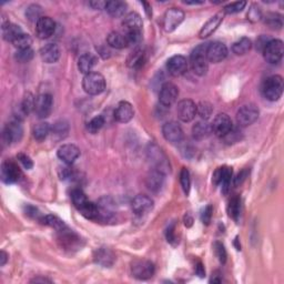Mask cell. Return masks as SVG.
<instances>
[{"mask_svg": "<svg viewBox=\"0 0 284 284\" xmlns=\"http://www.w3.org/2000/svg\"><path fill=\"white\" fill-rule=\"evenodd\" d=\"M124 32L129 41V45H138L142 39V27L143 22L139 14L130 13L122 21Z\"/></svg>", "mask_w": 284, "mask_h": 284, "instance_id": "1", "label": "cell"}, {"mask_svg": "<svg viewBox=\"0 0 284 284\" xmlns=\"http://www.w3.org/2000/svg\"><path fill=\"white\" fill-rule=\"evenodd\" d=\"M206 48L208 44L198 46L194 50L191 52L190 64L191 69L197 76H205L209 70V61L206 58Z\"/></svg>", "mask_w": 284, "mask_h": 284, "instance_id": "2", "label": "cell"}, {"mask_svg": "<svg viewBox=\"0 0 284 284\" xmlns=\"http://www.w3.org/2000/svg\"><path fill=\"white\" fill-rule=\"evenodd\" d=\"M283 78L279 75L268 77L262 84V94L270 101L279 100L283 94Z\"/></svg>", "mask_w": 284, "mask_h": 284, "instance_id": "3", "label": "cell"}, {"mask_svg": "<svg viewBox=\"0 0 284 284\" xmlns=\"http://www.w3.org/2000/svg\"><path fill=\"white\" fill-rule=\"evenodd\" d=\"M83 90L90 95H98L106 89V79L99 72H90L83 77Z\"/></svg>", "mask_w": 284, "mask_h": 284, "instance_id": "4", "label": "cell"}, {"mask_svg": "<svg viewBox=\"0 0 284 284\" xmlns=\"http://www.w3.org/2000/svg\"><path fill=\"white\" fill-rule=\"evenodd\" d=\"M263 57L268 63H278L281 61L284 53V46L282 40L271 39L263 48Z\"/></svg>", "mask_w": 284, "mask_h": 284, "instance_id": "5", "label": "cell"}, {"mask_svg": "<svg viewBox=\"0 0 284 284\" xmlns=\"http://www.w3.org/2000/svg\"><path fill=\"white\" fill-rule=\"evenodd\" d=\"M186 17L184 11L179 8H170L166 11L162 19V27L166 32H172L182 24Z\"/></svg>", "mask_w": 284, "mask_h": 284, "instance_id": "6", "label": "cell"}, {"mask_svg": "<svg viewBox=\"0 0 284 284\" xmlns=\"http://www.w3.org/2000/svg\"><path fill=\"white\" fill-rule=\"evenodd\" d=\"M259 109L255 105L249 103L244 105L237 110V122L240 126H248L254 124L259 118Z\"/></svg>", "mask_w": 284, "mask_h": 284, "instance_id": "7", "label": "cell"}, {"mask_svg": "<svg viewBox=\"0 0 284 284\" xmlns=\"http://www.w3.org/2000/svg\"><path fill=\"white\" fill-rule=\"evenodd\" d=\"M155 266L150 261L137 260L132 263L131 273L138 280H148L155 274Z\"/></svg>", "mask_w": 284, "mask_h": 284, "instance_id": "8", "label": "cell"}, {"mask_svg": "<svg viewBox=\"0 0 284 284\" xmlns=\"http://www.w3.org/2000/svg\"><path fill=\"white\" fill-rule=\"evenodd\" d=\"M22 134H24V129H22L20 121L16 119L6 125L3 128L2 138L7 144H13L21 140Z\"/></svg>", "mask_w": 284, "mask_h": 284, "instance_id": "9", "label": "cell"}, {"mask_svg": "<svg viewBox=\"0 0 284 284\" xmlns=\"http://www.w3.org/2000/svg\"><path fill=\"white\" fill-rule=\"evenodd\" d=\"M53 106L52 95L49 94H42L38 95L34 102V112L39 119H45L50 116Z\"/></svg>", "mask_w": 284, "mask_h": 284, "instance_id": "10", "label": "cell"}, {"mask_svg": "<svg viewBox=\"0 0 284 284\" xmlns=\"http://www.w3.org/2000/svg\"><path fill=\"white\" fill-rule=\"evenodd\" d=\"M179 97V88L172 82H166L161 86L159 101L163 107H171Z\"/></svg>", "mask_w": 284, "mask_h": 284, "instance_id": "11", "label": "cell"}, {"mask_svg": "<svg viewBox=\"0 0 284 284\" xmlns=\"http://www.w3.org/2000/svg\"><path fill=\"white\" fill-rule=\"evenodd\" d=\"M176 114L182 122H190L197 116V105L190 99H183L178 103Z\"/></svg>", "mask_w": 284, "mask_h": 284, "instance_id": "12", "label": "cell"}, {"mask_svg": "<svg viewBox=\"0 0 284 284\" xmlns=\"http://www.w3.org/2000/svg\"><path fill=\"white\" fill-rule=\"evenodd\" d=\"M162 134L168 142L174 144H179L183 141V130L181 126L176 124L174 121L167 122L166 125L162 126Z\"/></svg>", "mask_w": 284, "mask_h": 284, "instance_id": "13", "label": "cell"}, {"mask_svg": "<svg viewBox=\"0 0 284 284\" xmlns=\"http://www.w3.org/2000/svg\"><path fill=\"white\" fill-rule=\"evenodd\" d=\"M232 128H233L232 120L226 113H219L218 116L214 118L213 124L211 125L212 133H214L217 137H220V138H223Z\"/></svg>", "mask_w": 284, "mask_h": 284, "instance_id": "14", "label": "cell"}, {"mask_svg": "<svg viewBox=\"0 0 284 284\" xmlns=\"http://www.w3.org/2000/svg\"><path fill=\"white\" fill-rule=\"evenodd\" d=\"M228 56V48L224 44L220 41H214L208 44V48H206V58L208 61L213 63H221Z\"/></svg>", "mask_w": 284, "mask_h": 284, "instance_id": "15", "label": "cell"}, {"mask_svg": "<svg viewBox=\"0 0 284 284\" xmlns=\"http://www.w3.org/2000/svg\"><path fill=\"white\" fill-rule=\"evenodd\" d=\"M148 157L150 159L151 162L155 164L157 170L163 172L166 174V172L169 169V163L167 161L166 156L163 155V152L161 151V149L156 144H151L148 149Z\"/></svg>", "mask_w": 284, "mask_h": 284, "instance_id": "16", "label": "cell"}, {"mask_svg": "<svg viewBox=\"0 0 284 284\" xmlns=\"http://www.w3.org/2000/svg\"><path fill=\"white\" fill-rule=\"evenodd\" d=\"M21 176V171L15 162L5 161L1 166V180L6 184L17 182Z\"/></svg>", "mask_w": 284, "mask_h": 284, "instance_id": "17", "label": "cell"}, {"mask_svg": "<svg viewBox=\"0 0 284 284\" xmlns=\"http://www.w3.org/2000/svg\"><path fill=\"white\" fill-rule=\"evenodd\" d=\"M131 208L137 216H142L153 209V200L145 194H138L133 198L131 202Z\"/></svg>", "mask_w": 284, "mask_h": 284, "instance_id": "18", "label": "cell"}, {"mask_svg": "<svg viewBox=\"0 0 284 284\" xmlns=\"http://www.w3.org/2000/svg\"><path fill=\"white\" fill-rule=\"evenodd\" d=\"M167 69L169 74L174 77H180L184 75L188 70L187 58L180 55L171 57L167 63Z\"/></svg>", "mask_w": 284, "mask_h": 284, "instance_id": "19", "label": "cell"}, {"mask_svg": "<svg viewBox=\"0 0 284 284\" xmlns=\"http://www.w3.org/2000/svg\"><path fill=\"white\" fill-rule=\"evenodd\" d=\"M56 32V22L50 17H41L36 24V33L40 39H48Z\"/></svg>", "mask_w": 284, "mask_h": 284, "instance_id": "20", "label": "cell"}, {"mask_svg": "<svg viewBox=\"0 0 284 284\" xmlns=\"http://www.w3.org/2000/svg\"><path fill=\"white\" fill-rule=\"evenodd\" d=\"M57 155H58V158L61 161H63L68 166H71L80 157V149L76 144H63L58 149Z\"/></svg>", "mask_w": 284, "mask_h": 284, "instance_id": "21", "label": "cell"}, {"mask_svg": "<svg viewBox=\"0 0 284 284\" xmlns=\"http://www.w3.org/2000/svg\"><path fill=\"white\" fill-rule=\"evenodd\" d=\"M134 116V110L131 103L128 101H120L118 103L116 110H114L113 117L116 121L120 122V124H126V122L131 121Z\"/></svg>", "mask_w": 284, "mask_h": 284, "instance_id": "22", "label": "cell"}, {"mask_svg": "<svg viewBox=\"0 0 284 284\" xmlns=\"http://www.w3.org/2000/svg\"><path fill=\"white\" fill-rule=\"evenodd\" d=\"M164 184V174L159 170H152L145 178V186L151 192L158 193Z\"/></svg>", "mask_w": 284, "mask_h": 284, "instance_id": "23", "label": "cell"}, {"mask_svg": "<svg viewBox=\"0 0 284 284\" xmlns=\"http://www.w3.org/2000/svg\"><path fill=\"white\" fill-rule=\"evenodd\" d=\"M224 15L222 13H219L214 15L213 17H211L208 21L203 25L202 29L200 30V38L205 39V38L210 37L216 30L219 28V26L221 25V22L223 21Z\"/></svg>", "mask_w": 284, "mask_h": 284, "instance_id": "24", "label": "cell"}, {"mask_svg": "<svg viewBox=\"0 0 284 284\" xmlns=\"http://www.w3.org/2000/svg\"><path fill=\"white\" fill-rule=\"evenodd\" d=\"M95 262L103 268H110L114 263L116 256L113 252L109 250L108 248H100L95 252L94 255Z\"/></svg>", "mask_w": 284, "mask_h": 284, "instance_id": "25", "label": "cell"}, {"mask_svg": "<svg viewBox=\"0 0 284 284\" xmlns=\"http://www.w3.org/2000/svg\"><path fill=\"white\" fill-rule=\"evenodd\" d=\"M40 56L46 63H55L60 58V49L56 44H47L41 48Z\"/></svg>", "mask_w": 284, "mask_h": 284, "instance_id": "26", "label": "cell"}, {"mask_svg": "<svg viewBox=\"0 0 284 284\" xmlns=\"http://www.w3.org/2000/svg\"><path fill=\"white\" fill-rule=\"evenodd\" d=\"M95 63H97V57L92 55V53L86 52L82 56H80L78 60V69L81 74L86 76L92 72V69L95 66Z\"/></svg>", "mask_w": 284, "mask_h": 284, "instance_id": "27", "label": "cell"}, {"mask_svg": "<svg viewBox=\"0 0 284 284\" xmlns=\"http://www.w3.org/2000/svg\"><path fill=\"white\" fill-rule=\"evenodd\" d=\"M60 232V237L59 240L61 241V243L64 248L67 249H75L78 248V245L80 243V237L77 236L76 233H74L70 230H68L67 228L61 230Z\"/></svg>", "mask_w": 284, "mask_h": 284, "instance_id": "28", "label": "cell"}, {"mask_svg": "<svg viewBox=\"0 0 284 284\" xmlns=\"http://www.w3.org/2000/svg\"><path fill=\"white\" fill-rule=\"evenodd\" d=\"M126 8V3L125 1H120V0H114V1H107L106 10L111 17L113 18H120L125 16Z\"/></svg>", "mask_w": 284, "mask_h": 284, "instance_id": "29", "label": "cell"}, {"mask_svg": "<svg viewBox=\"0 0 284 284\" xmlns=\"http://www.w3.org/2000/svg\"><path fill=\"white\" fill-rule=\"evenodd\" d=\"M211 133H212L211 125L205 120L199 121L192 126V136L195 140L206 139Z\"/></svg>", "mask_w": 284, "mask_h": 284, "instance_id": "30", "label": "cell"}, {"mask_svg": "<svg viewBox=\"0 0 284 284\" xmlns=\"http://www.w3.org/2000/svg\"><path fill=\"white\" fill-rule=\"evenodd\" d=\"M145 61V50L141 47H137L134 50L130 53L128 59H126V64L130 68H139Z\"/></svg>", "mask_w": 284, "mask_h": 284, "instance_id": "31", "label": "cell"}, {"mask_svg": "<svg viewBox=\"0 0 284 284\" xmlns=\"http://www.w3.org/2000/svg\"><path fill=\"white\" fill-rule=\"evenodd\" d=\"M107 42H108L110 47L114 49H124L129 46V41L126 39V34L117 32L109 33L108 38H107Z\"/></svg>", "mask_w": 284, "mask_h": 284, "instance_id": "32", "label": "cell"}, {"mask_svg": "<svg viewBox=\"0 0 284 284\" xmlns=\"http://www.w3.org/2000/svg\"><path fill=\"white\" fill-rule=\"evenodd\" d=\"M1 29H2L3 39L7 40V41H11V42L16 39L19 34L22 33V30H21L20 27L15 25V24H10V22L3 21Z\"/></svg>", "mask_w": 284, "mask_h": 284, "instance_id": "33", "label": "cell"}, {"mask_svg": "<svg viewBox=\"0 0 284 284\" xmlns=\"http://www.w3.org/2000/svg\"><path fill=\"white\" fill-rule=\"evenodd\" d=\"M252 42L249 38H241L240 40L234 42L232 46V51L237 56H243L251 50Z\"/></svg>", "mask_w": 284, "mask_h": 284, "instance_id": "34", "label": "cell"}, {"mask_svg": "<svg viewBox=\"0 0 284 284\" xmlns=\"http://www.w3.org/2000/svg\"><path fill=\"white\" fill-rule=\"evenodd\" d=\"M51 132V126L48 122H39L33 126V137L38 141H44Z\"/></svg>", "mask_w": 284, "mask_h": 284, "instance_id": "35", "label": "cell"}, {"mask_svg": "<svg viewBox=\"0 0 284 284\" xmlns=\"http://www.w3.org/2000/svg\"><path fill=\"white\" fill-rule=\"evenodd\" d=\"M68 132H69V126L67 122L58 121L53 125L50 134L52 136L53 139L61 140V139H64V138L68 136Z\"/></svg>", "mask_w": 284, "mask_h": 284, "instance_id": "36", "label": "cell"}, {"mask_svg": "<svg viewBox=\"0 0 284 284\" xmlns=\"http://www.w3.org/2000/svg\"><path fill=\"white\" fill-rule=\"evenodd\" d=\"M79 211L84 218L90 219V220H98L99 219V208L94 202L88 201Z\"/></svg>", "mask_w": 284, "mask_h": 284, "instance_id": "37", "label": "cell"}, {"mask_svg": "<svg viewBox=\"0 0 284 284\" xmlns=\"http://www.w3.org/2000/svg\"><path fill=\"white\" fill-rule=\"evenodd\" d=\"M42 223L50 226V228L57 230V231H61V230L66 229L67 226L66 224H64V222L61 220V219H59L58 217L56 216H52V214H48V216H45L44 218H41L40 220Z\"/></svg>", "mask_w": 284, "mask_h": 284, "instance_id": "38", "label": "cell"}, {"mask_svg": "<svg viewBox=\"0 0 284 284\" xmlns=\"http://www.w3.org/2000/svg\"><path fill=\"white\" fill-rule=\"evenodd\" d=\"M240 212H241V201L237 197H234L230 200L228 205L229 217L232 218L233 220L237 221V219H239L240 217Z\"/></svg>", "mask_w": 284, "mask_h": 284, "instance_id": "39", "label": "cell"}, {"mask_svg": "<svg viewBox=\"0 0 284 284\" xmlns=\"http://www.w3.org/2000/svg\"><path fill=\"white\" fill-rule=\"evenodd\" d=\"M14 46L16 48H18V50H20V49H28V48H32V38L29 36L28 33H20L19 36L16 38L13 41Z\"/></svg>", "mask_w": 284, "mask_h": 284, "instance_id": "40", "label": "cell"}, {"mask_svg": "<svg viewBox=\"0 0 284 284\" xmlns=\"http://www.w3.org/2000/svg\"><path fill=\"white\" fill-rule=\"evenodd\" d=\"M71 200H72V203H74V205L78 210L81 209L82 206L86 205L88 201H89L81 189H75L74 191H72Z\"/></svg>", "mask_w": 284, "mask_h": 284, "instance_id": "41", "label": "cell"}, {"mask_svg": "<svg viewBox=\"0 0 284 284\" xmlns=\"http://www.w3.org/2000/svg\"><path fill=\"white\" fill-rule=\"evenodd\" d=\"M197 113L200 116L203 120H208L213 113V106L208 101H201L197 105Z\"/></svg>", "mask_w": 284, "mask_h": 284, "instance_id": "42", "label": "cell"}, {"mask_svg": "<svg viewBox=\"0 0 284 284\" xmlns=\"http://www.w3.org/2000/svg\"><path fill=\"white\" fill-rule=\"evenodd\" d=\"M103 126H105V118H103L102 116H97L92 118L91 120L88 122L87 129L90 133L95 134L100 131Z\"/></svg>", "mask_w": 284, "mask_h": 284, "instance_id": "43", "label": "cell"}, {"mask_svg": "<svg viewBox=\"0 0 284 284\" xmlns=\"http://www.w3.org/2000/svg\"><path fill=\"white\" fill-rule=\"evenodd\" d=\"M180 183H181L183 192L186 193V195L189 194L191 188V176L187 168H182L181 172H180Z\"/></svg>", "mask_w": 284, "mask_h": 284, "instance_id": "44", "label": "cell"}, {"mask_svg": "<svg viewBox=\"0 0 284 284\" xmlns=\"http://www.w3.org/2000/svg\"><path fill=\"white\" fill-rule=\"evenodd\" d=\"M33 56H34V52L32 48L20 49V50H18L16 53H15V59L20 63H29V61H32L33 59Z\"/></svg>", "mask_w": 284, "mask_h": 284, "instance_id": "45", "label": "cell"}, {"mask_svg": "<svg viewBox=\"0 0 284 284\" xmlns=\"http://www.w3.org/2000/svg\"><path fill=\"white\" fill-rule=\"evenodd\" d=\"M232 169L229 167H224V174H223V178H222L221 181V188H222V193L223 194H228L229 189H230V184H231V180H232Z\"/></svg>", "mask_w": 284, "mask_h": 284, "instance_id": "46", "label": "cell"}, {"mask_svg": "<svg viewBox=\"0 0 284 284\" xmlns=\"http://www.w3.org/2000/svg\"><path fill=\"white\" fill-rule=\"evenodd\" d=\"M226 143L231 144V143H236L239 140L242 139V132H241V130L239 128H233L230 130V131L225 134V136L222 138Z\"/></svg>", "mask_w": 284, "mask_h": 284, "instance_id": "47", "label": "cell"}, {"mask_svg": "<svg viewBox=\"0 0 284 284\" xmlns=\"http://www.w3.org/2000/svg\"><path fill=\"white\" fill-rule=\"evenodd\" d=\"M245 6H247V1L232 2V3H230V5L224 7V14L234 15V14L241 13V11L244 9Z\"/></svg>", "mask_w": 284, "mask_h": 284, "instance_id": "48", "label": "cell"}, {"mask_svg": "<svg viewBox=\"0 0 284 284\" xmlns=\"http://www.w3.org/2000/svg\"><path fill=\"white\" fill-rule=\"evenodd\" d=\"M27 17H28L32 21H38L41 18V7L38 5H32L27 9Z\"/></svg>", "mask_w": 284, "mask_h": 284, "instance_id": "49", "label": "cell"}, {"mask_svg": "<svg viewBox=\"0 0 284 284\" xmlns=\"http://www.w3.org/2000/svg\"><path fill=\"white\" fill-rule=\"evenodd\" d=\"M214 249V253H216L218 260L220 261L221 263H225L226 261V250L224 248V245L220 243V242H216L213 245Z\"/></svg>", "mask_w": 284, "mask_h": 284, "instance_id": "50", "label": "cell"}, {"mask_svg": "<svg viewBox=\"0 0 284 284\" xmlns=\"http://www.w3.org/2000/svg\"><path fill=\"white\" fill-rule=\"evenodd\" d=\"M17 159L19 162H20L22 166H24L25 169H27V170H30V169H32L33 167V162L32 158H30L29 156L25 155V153H19V155L17 156Z\"/></svg>", "mask_w": 284, "mask_h": 284, "instance_id": "51", "label": "cell"}, {"mask_svg": "<svg viewBox=\"0 0 284 284\" xmlns=\"http://www.w3.org/2000/svg\"><path fill=\"white\" fill-rule=\"evenodd\" d=\"M212 212H213V208H212V205H206L205 208L203 209L202 213H201V220L205 225L210 224L211 218H212Z\"/></svg>", "mask_w": 284, "mask_h": 284, "instance_id": "52", "label": "cell"}, {"mask_svg": "<svg viewBox=\"0 0 284 284\" xmlns=\"http://www.w3.org/2000/svg\"><path fill=\"white\" fill-rule=\"evenodd\" d=\"M266 22H268L272 28H281L282 26L281 18H280V16H278V15H274V14L270 15V17H268Z\"/></svg>", "mask_w": 284, "mask_h": 284, "instance_id": "53", "label": "cell"}, {"mask_svg": "<svg viewBox=\"0 0 284 284\" xmlns=\"http://www.w3.org/2000/svg\"><path fill=\"white\" fill-rule=\"evenodd\" d=\"M223 174H224V167L217 169L212 176V181L214 183V186H219V184L221 183L222 178H223Z\"/></svg>", "mask_w": 284, "mask_h": 284, "instance_id": "54", "label": "cell"}, {"mask_svg": "<svg viewBox=\"0 0 284 284\" xmlns=\"http://www.w3.org/2000/svg\"><path fill=\"white\" fill-rule=\"evenodd\" d=\"M248 17L251 19V20H259V19L261 18V10L259 7H256L253 5L252 8L250 9V13L248 14Z\"/></svg>", "mask_w": 284, "mask_h": 284, "instance_id": "55", "label": "cell"}, {"mask_svg": "<svg viewBox=\"0 0 284 284\" xmlns=\"http://www.w3.org/2000/svg\"><path fill=\"white\" fill-rule=\"evenodd\" d=\"M247 176H248V171L247 170H243V171L239 172L236 178H234V186H236V187L241 186V184L243 183L244 180L247 179Z\"/></svg>", "mask_w": 284, "mask_h": 284, "instance_id": "56", "label": "cell"}, {"mask_svg": "<svg viewBox=\"0 0 284 284\" xmlns=\"http://www.w3.org/2000/svg\"><path fill=\"white\" fill-rule=\"evenodd\" d=\"M167 240L168 242H170L174 244L175 241V237H174V224H172L169 226V229L167 230Z\"/></svg>", "mask_w": 284, "mask_h": 284, "instance_id": "57", "label": "cell"}, {"mask_svg": "<svg viewBox=\"0 0 284 284\" xmlns=\"http://www.w3.org/2000/svg\"><path fill=\"white\" fill-rule=\"evenodd\" d=\"M107 1H91L89 2V6H91L94 9H106Z\"/></svg>", "mask_w": 284, "mask_h": 284, "instance_id": "58", "label": "cell"}, {"mask_svg": "<svg viewBox=\"0 0 284 284\" xmlns=\"http://www.w3.org/2000/svg\"><path fill=\"white\" fill-rule=\"evenodd\" d=\"M195 273H197L199 276H201V278H203V276L205 275V268H203V266H202V264L200 262H199L198 266L195 267Z\"/></svg>", "mask_w": 284, "mask_h": 284, "instance_id": "59", "label": "cell"}, {"mask_svg": "<svg viewBox=\"0 0 284 284\" xmlns=\"http://www.w3.org/2000/svg\"><path fill=\"white\" fill-rule=\"evenodd\" d=\"M8 254L5 251H1L0 252V266L3 267L6 264L7 261H8Z\"/></svg>", "mask_w": 284, "mask_h": 284, "instance_id": "60", "label": "cell"}, {"mask_svg": "<svg viewBox=\"0 0 284 284\" xmlns=\"http://www.w3.org/2000/svg\"><path fill=\"white\" fill-rule=\"evenodd\" d=\"M193 223V219L192 217L190 216V214H187L186 217H184V224H186L187 226H191Z\"/></svg>", "mask_w": 284, "mask_h": 284, "instance_id": "61", "label": "cell"}, {"mask_svg": "<svg viewBox=\"0 0 284 284\" xmlns=\"http://www.w3.org/2000/svg\"><path fill=\"white\" fill-rule=\"evenodd\" d=\"M39 282H41V283H46V282H48V283H50L51 281L50 280H48V279H46V278H34L33 280H32V283H39Z\"/></svg>", "mask_w": 284, "mask_h": 284, "instance_id": "62", "label": "cell"}, {"mask_svg": "<svg viewBox=\"0 0 284 284\" xmlns=\"http://www.w3.org/2000/svg\"><path fill=\"white\" fill-rule=\"evenodd\" d=\"M142 5L145 7V13H147L148 16L151 17L152 16V10H151L150 5H149V3H147V2H142Z\"/></svg>", "mask_w": 284, "mask_h": 284, "instance_id": "63", "label": "cell"}, {"mask_svg": "<svg viewBox=\"0 0 284 284\" xmlns=\"http://www.w3.org/2000/svg\"><path fill=\"white\" fill-rule=\"evenodd\" d=\"M184 3H187V5H202V3H205L203 1H184Z\"/></svg>", "mask_w": 284, "mask_h": 284, "instance_id": "64", "label": "cell"}]
</instances>
